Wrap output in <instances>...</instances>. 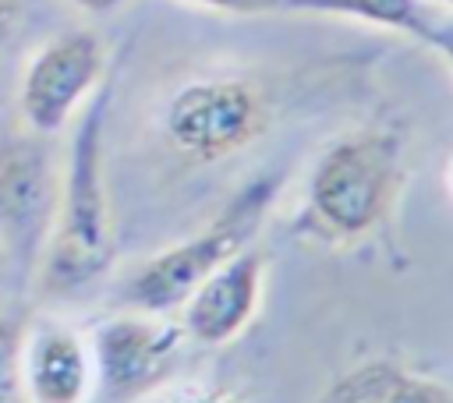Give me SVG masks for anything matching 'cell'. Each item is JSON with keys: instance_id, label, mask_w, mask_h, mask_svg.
I'll return each mask as SVG.
<instances>
[{"instance_id": "cell-19", "label": "cell", "mask_w": 453, "mask_h": 403, "mask_svg": "<svg viewBox=\"0 0 453 403\" xmlns=\"http://www.w3.org/2000/svg\"><path fill=\"white\" fill-rule=\"evenodd\" d=\"M428 4H435V7H442V11H449V14H453V0H428Z\"/></svg>"}, {"instance_id": "cell-4", "label": "cell", "mask_w": 453, "mask_h": 403, "mask_svg": "<svg viewBox=\"0 0 453 403\" xmlns=\"http://www.w3.org/2000/svg\"><path fill=\"white\" fill-rule=\"evenodd\" d=\"M159 127L184 159L219 163L244 152L269 127V103L241 74H195L166 95Z\"/></svg>"}, {"instance_id": "cell-3", "label": "cell", "mask_w": 453, "mask_h": 403, "mask_svg": "<svg viewBox=\"0 0 453 403\" xmlns=\"http://www.w3.org/2000/svg\"><path fill=\"white\" fill-rule=\"evenodd\" d=\"M280 177H258L248 187H241L219 216L202 226L195 237L177 240L145 262L127 276L124 283V304L131 311H149V315H170L184 304V297L223 262L241 255L248 244H255V233L276 202Z\"/></svg>"}, {"instance_id": "cell-1", "label": "cell", "mask_w": 453, "mask_h": 403, "mask_svg": "<svg viewBox=\"0 0 453 403\" xmlns=\"http://www.w3.org/2000/svg\"><path fill=\"white\" fill-rule=\"evenodd\" d=\"M106 99H92L78 120L67 163L60 170V198L42 251V286L53 297L81 293L113 258V209L103 173Z\"/></svg>"}, {"instance_id": "cell-8", "label": "cell", "mask_w": 453, "mask_h": 403, "mask_svg": "<svg viewBox=\"0 0 453 403\" xmlns=\"http://www.w3.org/2000/svg\"><path fill=\"white\" fill-rule=\"evenodd\" d=\"M265 272H269V255L258 244H248L241 255H234L216 272H209L177 308L180 311L177 322L188 343L198 346L234 343L262 308Z\"/></svg>"}, {"instance_id": "cell-11", "label": "cell", "mask_w": 453, "mask_h": 403, "mask_svg": "<svg viewBox=\"0 0 453 403\" xmlns=\"http://www.w3.org/2000/svg\"><path fill=\"white\" fill-rule=\"evenodd\" d=\"M287 11L347 18V21H361V25L396 32V35L421 42L442 7H435L428 0H287Z\"/></svg>"}, {"instance_id": "cell-2", "label": "cell", "mask_w": 453, "mask_h": 403, "mask_svg": "<svg viewBox=\"0 0 453 403\" xmlns=\"http://www.w3.org/2000/svg\"><path fill=\"white\" fill-rule=\"evenodd\" d=\"M403 180V148L393 131L357 127L333 138L304 184V226L329 244L372 237L393 212Z\"/></svg>"}, {"instance_id": "cell-20", "label": "cell", "mask_w": 453, "mask_h": 403, "mask_svg": "<svg viewBox=\"0 0 453 403\" xmlns=\"http://www.w3.org/2000/svg\"><path fill=\"white\" fill-rule=\"evenodd\" d=\"M11 255H7V247H4V240H0V269H4V262H7Z\"/></svg>"}, {"instance_id": "cell-5", "label": "cell", "mask_w": 453, "mask_h": 403, "mask_svg": "<svg viewBox=\"0 0 453 403\" xmlns=\"http://www.w3.org/2000/svg\"><path fill=\"white\" fill-rule=\"evenodd\" d=\"M88 343L96 357V399L103 403H134L152 396L170 382L188 350L180 322L149 311L106 318Z\"/></svg>"}, {"instance_id": "cell-17", "label": "cell", "mask_w": 453, "mask_h": 403, "mask_svg": "<svg viewBox=\"0 0 453 403\" xmlns=\"http://www.w3.org/2000/svg\"><path fill=\"white\" fill-rule=\"evenodd\" d=\"M78 11H85V14H96V18H106V14H117L127 0H71Z\"/></svg>"}, {"instance_id": "cell-9", "label": "cell", "mask_w": 453, "mask_h": 403, "mask_svg": "<svg viewBox=\"0 0 453 403\" xmlns=\"http://www.w3.org/2000/svg\"><path fill=\"white\" fill-rule=\"evenodd\" d=\"M21 378L28 403H92L96 357L92 343L67 325H42L25 332Z\"/></svg>"}, {"instance_id": "cell-6", "label": "cell", "mask_w": 453, "mask_h": 403, "mask_svg": "<svg viewBox=\"0 0 453 403\" xmlns=\"http://www.w3.org/2000/svg\"><path fill=\"white\" fill-rule=\"evenodd\" d=\"M106 67V49L96 32L74 28L42 42L18 81V110L28 131L60 134L92 99Z\"/></svg>"}, {"instance_id": "cell-10", "label": "cell", "mask_w": 453, "mask_h": 403, "mask_svg": "<svg viewBox=\"0 0 453 403\" xmlns=\"http://www.w3.org/2000/svg\"><path fill=\"white\" fill-rule=\"evenodd\" d=\"M319 403H453V389L396 361H365L340 375Z\"/></svg>"}, {"instance_id": "cell-13", "label": "cell", "mask_w": 453, "mask_h": 403, "mask_svg": "<svg viewBox=\"0 0 453 403\" xmlns=\"http://www.w3.org/2000/svg\"><path fill=\"white\" fill-rule=\"evenodd\" d=\"M198 11H212V14H234V18H255V14H273V11H287V0H177Z\"/></svg>"}, {"instance_id": "cell-7", "label": "cell", "mask_w": 453, "mask_h": 403, "mask_svg": "<svg viewBox=\"0 0 453 403\" xmlns=\"http://www.w3.org/2000/svg\"><path fill=\"white\" fill-rule=\"evenodd\" d=\"M60 198V170L42 134L25 131L0 141V240L7 255L32 265L42 258Z\"/></svg>"}, {"instance_id": "cell-16", "label": "cell", "mask_w": 453, "mask_h": 403, "mask_svg": "<svg viewBox=\"0 0 453 403\" xmlns=\"http://www.w3.org/2000/svg\"><path fill=\"white\" fill-rule=\"evenodd\" d=\"M18 21H21V7H18V0H0V49L11 42Z\"/></svg>"}, {"instance_id": "cell-14", "label": "cell", "mask_w": 453, "mask_h": 403, "mask_svg": "<svg viewBox=\"0 0 453 403\" xmlns=\"http://www.w3.org/2000/svg\"><path fill=\"white\" fill-rule=\"evenodd\" d=\"M421 46L435 49V53L446 60V67L453 71V14H449V11H439V18H435L432 28L425 32Z\"/></svg>"}, {"instance_id": "cell-15", "label": "cell", "mask_w": 453, "mask_h": 403, "mask_svg": "<svg viewBox=\"0 0 453 403\" xmlns=\"http://www.w3.org/2000/svg\"><path fill=\"white\" fill-rule=\"evenodd\" d=\"M159 403H241L230 389H212V385H188L177 396H166Z\"/></svg>"}, {"instance_id": "cell-12", "label": "cell", "mask_w": 453, "mask_h": 403, "mask_svg": "<svg viewBox=\"0 0 453 403\" xmlns=\"http://www.w3.org/2000/svg\"><path fill=\"white\" fill-rule=\"evenodd\" d=\"M28 325L0 315V403H28L21 378V350Z\"/></svg>"}, {"instance_id": "cell-18", "label": "cell", "mask_w": 453, "mask_h": 403, "mask_svg": "<svg viewBox=\"0 0 453 403\" xmlns=\"http://www.w3.org/2000/svg\"><path fill=\"white\" fill-rule=\"evenodd\" d=\"M446 184H449V194H453V156H449V166H446Z\"/></svg>"}]
</instances>
